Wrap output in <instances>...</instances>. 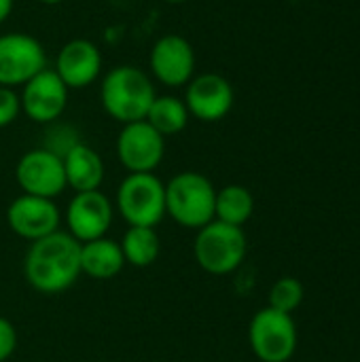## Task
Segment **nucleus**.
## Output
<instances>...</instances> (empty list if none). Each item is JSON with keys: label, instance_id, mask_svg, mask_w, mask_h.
<instances>
[{"label": "nucleus", "instance_id": "7ed1b4c3", "mask_svg": "<svg viewBox=\"0 0 360 362\" xmlns=\"http://www.w3.org/2000/svg\"><path fill=\"white\" fill-rule=\"evenodd\" d=\"M216 189L199 172H178L166 182V214L185 229H202L214 221Z\"/></svg>", "mask_w": 360, "mask_h": 362}, {"label": "nucleus", "instance_id": "f8f14e48", "mask_svg": "<svg viewBox=\"0 0 360 362\" xmlns=\"http://www.w3.org/2000/svg\"><path fill=\"white\" fill-rule=\"evenodd\" d=\"M185 104L193 119L202 123H216L223 121L236 102V91L229 78L219 72H204L195 74L185 85Z\"/></svg>", "mask_w": 360, "mask_h": 362}, {"label": "nucleus", "instance_id": "b1692460", "mask_svg": "<svg viewBox=\"0 0 360 362\" xmlns=\"http://www.w3.org/2000/svg\"><path fill=\"white\" fill-rule=\"evenodd\" d=\"M17 329L4 316H0V362H6L17 348Z\"/></svg>", "mask_w": 360, "mask_h": 362}, {"label": "nucleus", "instance_id": "a878e982", "mask_svg": "<svg viewBox=\"0 0 360 362\" xmlns=\"http://www.w3.org/2000/svg\"><path fill=\"white\" fill-rule=\"evenodd\" d=\"M40 4H47V6H55V4H62L64 0H38Z\"/></svg>", "mask_w": 360, "mask_h": 362}, {"label": "nucleus", "instance_id": "f257e3e1", "mask_svg": "<svg viewBox=\"0 0 360 362\" xmlns=\"http://www.w3.org/2000/svg\"><path fill=\"white\" fill-rule=\"evenodd\" d=\"M81 242L68 231H55L30 242L23 259L25 282L42 295H59L81 278Z\"/></svg>", "mask_w": 360, "mask_h": 362}, {"label": "nucleus", "instance_id": "6e6552de", "mask_svg": "<svg viewBox=\"0 0 360 362\" xmlns=\"http://www.w3.org/2000/svg\"><path fill=\"white\" fill-rule=\"evenodd\" d=\"M195 49L182 34H163L149 51V74L168 89L185 87L195 76Z\"/></svg>", "mask_w": 360, "mask_h": 362}, {"label": "nucleus", "instance_id": "6ab92c4d", "mask_svg": "<svg viewBox=\"0 0 360 362\" xmlns=\"http://www.w3.org/2000/svg\"><path fill=\"white\" fill-rule=\"evenodd\" d=\"M125 265L144 269L151 267L161 250V242L159 235L155 231V227H129L123 233V240L119 242Z\"/></svg>", "mask_w": 360, "mask_h": 362}, {"label": "nucleus", "instance_id": "9d476101", "mask_svg": "<svg viewBox=\"0 0 360 362\" xmlns=\"http://www.w3.org/2000/svg\"><path fill=\"white\" fill-rule=\"evenodd\" d=\"M68 98L70 89L62 83L53 68L40 70L23 87H19L21 115L38 125L55 123L66 112Z\"/></svg>", "mask_w": 360, "mask_h": 362}, {"label": "nucleus", "instance_id": "423d86ee", "mask_svg": "<svg viewBox=\"0 0 360 362\" xmlns=\"http://www.w3.org/2000/svg\"><path fill=\"white\" fill-rule=\"evenodd\" d=\"M248 344L261 362H289L297 350V327L291 314L259 310L248 327Z\"/></svg>", "mask_w": 360, "mask_h": 362}, {"label": "nucleus", "instance_id": "393cba45", "mask_svg": "<svg viewBox=\"0 0 360 362\" xmlns=\"http://www.w3.org/2000/svg\"><path fill=\"white\" fill-rule=\"evenodd\" d=\"M13 6H15V0H0V25L11 17Z\"/></svg>", "mask_w": 360, "mask_h": 362}, {"label": "nucleus", "instance_id": "aec40b11", "mask_svg": "<svg viewBox=\"0 0 360 362\" xmlns=\"http://www.w3.org/2000/svg\"><path fill=\"white\" fill-rule=\"evenodd\" d=\"M255 212V197L242 185H227L216 191L214 202V221L242 227Z\"/></svg>", "mask_w": 360, "mask_h": 362}, {"label": "nucleus", "instance_id": "dca6fc26", "mask_svg": "<svg viewBox=\"0 0 360 362\" xmlns=\"http://www.w3.org/2000/svg\"><path fill=\"white\" fill-rule=\"evenodd\" d=\"M62 161H64V172H66V185L74 193L98 191L100 185L104 182V176H106L104 159L89 144L85 142L74 144L62 157Z\"/></svg>", "mask_w": 360, "mask_h": 362}, {"label": "nucleus", "instance_id": "412c9836", "mask_svg": "<svg viewBox=\"0 0 360 362\" xmlns=\"http://www.w3.org/2000/svg\"><path fill=\"white\" fill-rule=\"evenodd\" d=\"M303 303V284L297 278H280L269 291V308L293 314Z\"/></svg>", "mask_w": 360, "mask_h": 362}, {"label": "nucleus", "instance_id": "f03ea898", "mask_svg": "<svg viewBox=\"0 0 360 362\" xmlns=\"http://www.w3.org/2000/svg\"><path fill=\"white\" fill-rule=\"evenodd\" d=\"M155 98L157 89L151 74L132 64L110 68L100 81V104L121 125L142 121Z\"/></svg>", "mask_w": 360, "mask_h": 362}, {"label": "nucleus", "instance_id": "5701e85b", "mask_svg": "<svg viewBox=\"0 0 360 362\" xmlns=\"http://www.w3.org/2000/svg\"><path fill=\"white\" fill-rule=\"evenodd\" d=\"M21 115V102L17 89L0 87V129L8 127Z\"/></svg>", "mask_w": 360, "mask_h": 362}, {"label": "nucleus", "instance_id": "a211bd4d", "mask_svg": "<svg viewBox=\"0 0 360 362\" xmlns=\"http://www.w3.org/2000/svg\"><path fill=\"white\" fill-rule=\"evenodd\" d=\"M189 110L182 98L178 95H157L144 117L146 123H151L163 138L168 136H176L180 132H185V127L189 125Z\"/></svg>", "mask_w": 360, "mask_h": 362}, {"label": "nucleus", "instance_id": "bb28decb", "mask_svg": "<svg viewBox=\"0 0 360 362\" xmlns=\"http://www.w3.org/2000/svg\"><path fill=\"white\" fill-rule=\"evenodd\" d=\"M163 2H168V4H185L189 0H163Z\"/></svg>", "mask_w": 360, "mask_h": 362}, {"label": "nucleus", "instance_id": "4468645a", "mask_svg": "<svg viewBox=\"0 0 360 362\" xmlns=\"http://www.w3.org/2000/svg\"><path fill=\"white\" fill-rule=\"evenodd\" d=\"M62 212L53 199L21 193L6 208V225L21 240L36 242L59 231Z\"/></svg>", "mask_w": 360, "mask_h": 362}, {"label": "nucleus", "instance_id": "2eb2a0df", "mask_svg": "<svg viewBox=\"0 0 360 362\" xmlns=\"http://www.w3.org/2000/svg\"><path fill=\"white\" fill-rule=\"evenodd\" d=\"M53 70L70 91L85 89L102 76V49L89 38H72L59 47Z\"/></svg>", "mask_w": 360, "mask_h": 362}, {"label": "nucleus", "instance_id": "f3484780", "mask_svg": "<svg viewBox=\"0 0 360 362\" xmlns=\"http://www.w3.org/2000/svg\"><path fill=\"white\" fill-rule=\"evenodd\" d=\"M125 267L117 240L98 238L81 244V272L91 280H112Z\"/></svg>", "mask_w": 360, "mask_h": 362}, {"label": "nucleus", "instance_id": "20e7f679", "mask_svg": "<svg viewBox=\"0 0 360 362\" xmlns=\"http://www.w3.org/2000/svg\"><path fill=\"white\" fill-rule=\"evenodd\" d=\"M248 242L242 227L212 221L197 229L193 242L195 263L210 276L233 274L246 259Z\"/></svg>", "mask_w": 360, "mask_h": 362}, {"label": "nucleus", "instance_id": "4be33fe9", "mask_svg": "<svg viewBox=\"0 0 360 362\" xmlns=\"http://www.w3.org/2000/svg\"><path fill=\"white\" fill-rule=\"evenodd\" d=\"M79 142H81L79 132L72 125H62V123L55 121V123H51V127H49V132L45 136V146L42 148H47V151L64 157Z\"/></svg>", "mask_w": 360, "mask_h": 362}, {"label": "nucleus", "instance_id": "1a4fd4ad", "mask_svg": "<svg viewBox=\"0 0 360 362\" xmlns=\"http://www.w3.org/2000/svg\"><path fill=\"white\" fill-rule=\"evenodd\" d=\"M115 151L127 174H149L155 172L166 157V138L142 119L121 127Z\"/></svg>", "mask_w": 360, "mask_h": 362}, {"label": "nucleus", "instance_id": "39448f33", "mask_svg": "<svg viewBox=\"0 0 360 362\" xmlns=\"http://www.w3.org/2000/svg\"><path fill=\"white\" fill-rule=\"evenodd\" d=\"M115 210L129 227H157L166 216V182L149 174H127L117 187Z\"/></svg>", "mask_w": 360, "mask_h": 362}, {"label": "nucleus", "instance_id": "ddd939ff", "mask_svg": "<svg viewBox=\"0 0 360 362\" xmlns=\"http://www.w3.org/2000/svg\"><path fill=\"white\" fill-rule=\"evenodd\" d=\"M64 218L68 233L76 242L85 244L98 238H106L115 218V204L100 189L74 193L66 206Z\"/></svg>", "mask_w": 360, "mask_h": 362}, {"label": "nucleus", "instance_id": "0eeeda50", "mask_svg": "<svg viewBox=\"0 0 360 362\" xmlns=\"http://www.w3.org/2000/svg\"><path fill=\"white\" fill-rule=\"evenodd\" d=\"M42 42L28 32L0 34V87L19 89L47 66Z\"/></svg>", "mask_w": 360, "mask_h": 362}, {"label": "nucleus", "instance_id": "9b49d317", "mask_svg": "<svg viewBox=\"0 0 360 362\" xmlns=\"http://www.w3.org/2000/svg\"><path fill=\"white\" fill-rule=\"evenodd\" d=\"M15 180L25 195L47 199H55L68 189L62 157L42 146L19 157L15 165Z\"/></svg>", "mask_w": 360, "mask_h": 362}]
</instances>
